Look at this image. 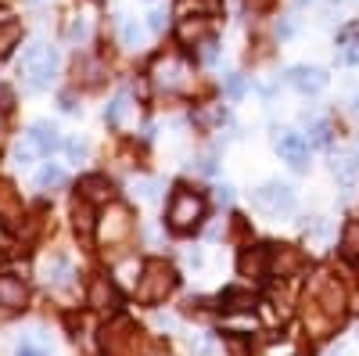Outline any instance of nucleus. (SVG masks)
Listing matches in <instances>:
<instances>
[{
	"label": "nucleus",
	"mask_w": 359,
	"mask_h": 356,
	"mask_svg": "<svg viewBox=\"0 0 359 356\" xmlns=\"http://www.w3.org/2000/svg\"><path fill=\"white\" fill-rule=\"evenodd\" d=\"M223 119H226V108H205V112L194 115V123L198 126H212V123H223Z\"/></svg>",
	"instance_id": "b1692460"
},
{
	"label": "nucleus",
	"mask_w": 359,
	"mask_h": 356,
	"mask_svg": "<svg viewBox=\"0 0 359 356\" xmlns=\"http://www.w3.org/2000/svg\"><path fill=\"white\" fill-rule=\"evenodd\" d=\"M334 173H341L345 180H348V176L355 173V159H341V162H334Z\"/></svg>",
	"instance_id": "f704fd0d"
},
{
	"label": "nucleus",
	"mask_w": 359,
	"mask_h": 356,
	"mask_svg": "<svg viewBox=\"0 0 359 356\" xmlns=\"http://www.w3.org/2000/svg\"><path fill=\"white\" fill-rule=\"evenodd\" d=\"M180 40H184V44H191V40H208L205 18H184V25H180Z\"/></svg>",
	"instance_id": "4be33fe9"
},
{
	"label": "nucleus",
	"mask_w": 359,
	"mask_h": 356,
	"mask_svg": "<svg viewBox=\"0 0 359 356\" xmlns=\"http://www.w3.org/2000/svg\"><path fill=\"white\" fill-rule=\"evenodd\" d=\"M140 40H144V29H140L137 22H126V25H123V44H126V47H140Z\"/></svg>",
	"instance_id": "bb28decb"
},
{
	"label": "nucleus",
	"mask_w": 359,
	"mask_h": 356,
	"mask_svg": "<svg viewBox=\"0 0 359 356\" xmlns=\"http://www.w3.org/2000/svg\"><path fill=\"white\" fill-rule=\"evenodd\" d=\"M79 198H86V202H111L115 198V187H111V180H108V176H97V173H90V176H83V180H79Z\"/></svg>",
	"instance_id": "9d476101"
},
{
	"label": "nucleus",
	"mask_w": 359,
	"mask_h": 356,
	"mask_svg": "<svg viewBox=\"0 0 359 356\" xmlns=\"http://www.w3.org/2000/svg\"><path fill=\"white\" fill-rule=\"evenodd\" d=\"M252 205L266 216H280V213H291L294 209V191L280 180H269L262 184L259 191H252Z\"/></svg>",
	"instance_id": "39448f33"
},
{
	"label": "nucleus",
	"mask_w": 359,
	"mask_h": 356,
	"mask_svg": "<svg viewBox=\"0 0 359 356\" xmlns=\"http://www.w3.org/2000/svg\"><path fill=\"white\" fill-rule=\"evenodd\" d=\"M15 356H47L40 345H33V342H22L18 349H15Z\"/></svg>",
	"instance_id": "473e14b6"
},
{
	"label": "nucleus",
	"mask_w": 359,
	"mask_h": 356,
	"mask_svg": "<svg viewBox=\"0 0 359 356\" xmlns=\"http://www.w3.org/2000/svg\"><path fill=\"white\" fill-rule=\"evenodd\" d=\"M86 37H90V25H86V18H76V22L69 25V40H72V44H83Z\"/></svg>",
	"instance_id": "cd10ccee"
},
{
	"label": "nucleus",
	"mask_w": 359,
	"mask_h": 356,
	"mask_svg": "<svg viewBox=\"0 0 359 356\" xmlns=\"http://www.w3.org/2000/svg\"><path fill=\"white\" fill-rule=\"evenodd\" d=\"M155 324H158V328H172L176 320H172V317H165V313H155Z\"/></svg>",
	"instance_id": "58836bf2"
},
{
	"label": "nucleus",
	"mask_w": 359,
	"mask_h": 356,
	"mask_svg": "<svg viewBox=\"0 0 359 356\" xmlns=\"http://www.w3.org/2000/svg\"><path fill=\"white\" fill-rule=\"evenodd\" d=\"M158 180H133V191L144 198V202H158Z\"/></svg>",
	"instance_id": "5701e85b"
},
{
	"label": "nucleus",
	"mask_w": 359,
	"mask_h": 356,
	"mask_svg": "<svg viewBox=\"0 0 359 356\" xmlns=\"http://www.w3.org/2000/svg\"><path fill=\"white\" fill-rule=\"evenodd\" d=\"M90 306H97V310L118 306V291L108 277H94V284H90Z\"/></svg>",
	"instance_id": "ddd939ff"
},
{
	"label": "nucleus",
	"mask_w": 359,
	"mask_h": 356,
	"mask_svg": "<svg viewBox=\"0 0 359 356\" xmlns=\"http://www.w3.org/2000/svg\"><path fill=\"white\" fill-rule=\"evenodd\" d=\"M15 220H22V198L8 180H0V223L15 227Z\"/></svg>",
	"instance_id": "9b49d317"
},
{
	"label": "nucleus",
	"mask_w": 359,
	"mask_h": 356,
	"mask_svg": "<svg viewBox=\"0 0 359 356\" xmlns=\"http://www.w3.org/2000/svg\"><path fill=\"white\" fill-rule=\"evenodd\" d=\"M306 263H309V259L298 252V249H291V245H269V274L287 277V274L306 270Z\"/></svg>",
	"instance_id": "0eeeda50"
},
{
	"label": "nucleus",
	"mask_w": 359,
	"mask_h": 356,
	"mask_svg": "<svg viewBox=\"0 0 359 356\" xmlns=\"http://www.w3.org/2000/svg\"><path fill=\"white\" fill-rule=\"evenodd\" d=\"M359 37V22H352V25H345L341 33H338V44H348V40H355Z\"/></svg>",
	"instance_id": "e433bc0d"
},
{
	"label": "nucleus",
	"mask_w": 359,
	"mask_h": 356,
	"mask_svg": "<svg viewBox=\"0 0 359 356\" xmlns=\"http://www.w3.org/2000/svg\"><path fill=\"white\" fill-rule=\"evenodd\" d=\"M155 72H158V83H162V86H169V91H176V86H184L187 65L180 62V58H165V62H158V65H155Z\"/></svg>",
	"instance_id": "4468645a"
},
{
	"label": "nucleus",
	"mask_w": 359,
	"mask_h": 356,
	"mask_svg": "<svg viewBox=\"0 0 359 356\" xmlns=\"http://www.w3.org/2000/svg\"><path fill=\"white\" fill-rule=\"evenodd\" d=\"M176 270L169 263L162 259H151V263H144V277H137V295L144 303H162L165 295L176 288Z\"/></svg>",
	"instance_id": "20e7f679"
},
{
	"label": "nucleus",
	"mask_w": 359,
	"mask_h": 356,
	"mask_svg": "<svg viewBox=\"0 0 359 356\" xmlns=\"http://www.w3.org/2000/svg\"><path fill=\"white\" fill-rule=\"evenodd\" d=\"M69 277H72V263H69L65 256H54V259L43 266V281L54 284V288H65Z\"/></svg>",
	"instance_id": "dca6fc26"
},
{
	"label": "nucleus",
	"mask_w": 359,
	"mask_h": 356,
	"mask_svg": "<svg viewBox=\"0 0 359 356\" xmlns=\"http://www.w3.org/2000/svg\"><path fill=\"white\" fill-rule=\"evenodd\" d=\"M345 317V291L331 274H316L306 288V328L313 335H331Z\"/></svg>",
	"instance_id": "f257e3e1"
},
{
	"label": "nucleus",
	"mask_w": 359,
	"mask_h": 356,
	"mask_svg": "<svg viewBox=\"0 0 359 356\" xmlns=\"http://www.w3.org/2000/svg\"><path fill=\"white\" fill-rule=\"evenodd\" d=\"M94 4H97V0H94Z\"/></svg>",
	"instance_id": "79ce46f5"
},
{
	"label": "nucleus",
	"mask_w": 359,
	"mask_h": 356,
	"mask_svg": "<svg viewBox=\"0 0 359 356\" xmlns=\"http://www.w3.org/2000/svg\"><path fill=\"white\" fill-rule=\"evenodd\" d=\"M309 140L313 144H327V140H331V126H327L323 119H313V123H309Z\"/></svg>",
	"instance_id": "a878e982"
},
{
	"label": "nucleus",
	"mask_w": 359,
	"mask_h": 356,
	"mask_svg": "<svg viewBox=\"0 0 359 356\" xmlns=\"http://www.w3.org/2000/svg\"><path fill=\"white\" fill-rule=\"evenodd\" d=\"M18 37H22V25L8 11H0V58L11 54V47L18 44Z\"/></svg>",
	"instance_id": "a211bd4d"
},
{
	"label": "nucleus",
	"mask_w": 359,
	"mask_h": 356,
	"mask_svg": "<svg viewBox=\"0 0 359 356\" xmlns=\"http://www.w3.org/2000/svg\"><path fill=\"white\" fill-rule=\"evenodd\" d=\"M294 91H302V94H320L323 86H327V72L323 69H313V65H294V69H287V76H284Z\"/></svg>",
	"instance_id": "1a4fd4ad"
},
{
	"label": "nucleus",
	"mask_w": 359,
	"mask_h": 356,
	"mask_svg": "<svg viewBox=\"0 0 359 356\" xmlns=\"http://www.w3.org/2000/svg\"><path fill=\"white\" fill-rule=\"evenodd\" d=\"M86 152H90L86 140H69V155H72V159H83Z\"/></svg>",
	"instance_id": "72a5a7b5"
},
{
	"label": "nucleus",
	"mask_w": 359,
	"mask_h": 356,
	"mask_svg": "<svg viewBox=\"0 0 359 356\" xmlns=\"http://www.w3.org/2000/svg\"><path fill=\"white\" fill-rule=\"evenodd\" d=\"M65 180H69V176H65V169L47 162V166L36 173V191H54V187H65Z\"/></svg>",
	"instance_id": "6ab92c4d"
},
{
	"label": "nucleus",
	"mask_w": 359,
	"mask_h": 356,
	"mask_svg": "<svg viewBox=\"0 0 359 356\" xmlns=\"http://www.w3.org/2000/svg\"><path fill=\"white\" fill-rule=\"evenodd\" d=\"M341 62L345 65H359V44H352V40L341 44Z\"/></svg>",
	"instance_id": "2f4dec72"
},
{
	"label": "nucleus",
	"mask_w": 359,
	"mask_h": 356,
	"mask_svg": "<svg viewBox=\"0 0 359 356\" xmlns=\"http://www.w3.org/2000/svg\"><path fill=\"white\" fill-rule=\"evenodd\" d=\"M11 105H15V94L8 91L4 83H0V112H11Z\"/></svg>",
	"instance_id": "c9c22d12"
},
{
	"label": "nucleus",
	"mask_w": 359,
	"mask_h": 356,
	"mask_svg": "<svg viewBox=\"0 0 359 356\" xmlns=\"http://www.w3.org/2000/svg\"><path fill=\"white\" fill-rule=\"evenodd\" d=\"M291 4H294V8H306V4H313V0H291Z\"/></svg>",
	"instance_id": "a19ab883"
},
{
	"label": "nucleus",
	"mask_w": 359,
	"mask_h": 356,
	"mask_svg": "<svg viewBox=\"0 0 359 356\" xmlns=\"http://www.w3.org/2000/svg\"><path fill=\"white\" fill-rule=\"evenodd\" d=\"M33 152H36L33 144H29V147L18 144V147H15V166H22V169H25V166H33Z\"/></svg>",
	"instance_id": "7c9ffc66"
},
{
	"label": "nucleus",
	"mask_w": 359,
	"mask_h": 356,
	"mask_svg": "<svg viewBox=\"0 0 359 356\" xmlns=\"http://www.w3.org/2000/svg\"><path fill=\"white\" fill-rule=\"evenodd\" d=\"M25 284L18 281V277H0V306L4 310H18V306H25Z\"/></svg>",
	"instance_id": "2eb2a0df"
},
{
	"label": "nucleus",
	"mask_w": 359,
	"mask_h": 356,
	"mask_svg": "<svg viewBox=\"0 0 359 356\" xmlns=\"http://www.w3.org/2000/svg\"><path fill=\"white\" fill-rule=\"evenodd\" d=\"M237 270H241L245 277L262 281V277L269 274V245H252V249H241V256H237Z\"/></svg>",
	"instance_id": "6e6552de"
},
{
	"label": "nucleus",
	"mask_w": 359,
	"mask_h": 356,
	"mask_svg": "<svg viewBox=\"0 0 359 356\" xmlns=\"http://www.w3.org/2000/svg\"><path fill=\"white\" fill-rule=\"evenodd\" d=\"M216 202H219V205H230V202H233V187H226V184L216 187Z\"/></svg>",
	"instance_id": "4c0bfd02"
},
{
	"label": "nucleus",
	"mask_w": 359,
	"mask_h": 356,
	"mask_svg": "<svg viewBox=\"0 0 359 356\" xmlns=\"http://www.w3.org/2000/svg\"><path fill=\"white\" fill-rule=\"evenodd\" d=\"M126 105H130V98H126V94H118V98L111 101V108H108V123H111V126H118V123H123Z\"/></svg>",
	"instance_id": "393cba45"
},
{
	"label": "nucleus",
	"mask_w": 359,
	"mask_h": 356,
	"mask_svg": "<svg viewBox=\"0 0 359 356\" xmlns=\"http://www.w3.org/2000/svg\"><path fill=\"white\" fill-rule=\"evenodd\" d=\"M241 94H245V79L237 76V72H233V76H226V98H233V101H237Z\"/></svg>",
	"instance_id": "c756f323"
},
{
	"label": "nucleus",
	"mask_w": 359,
	"mask_h": 356,
	"mask_svg": "<svg viewBox=\"0 0 359 356\" xmlns=\"http://www.w3.org/2000/svg\"><path fill=\"white\" fill-rule=\"evenodd\" d=\"M29 144H33L40 155H50V152L62 147V137H57V130L50 123H33V130H29Z\"/></svg>",
	"instance_id": "f8f14e48"
},
{
	"label": "nucleus",
	"mask_w": 359,
	"mask_h": 356,
	"mask_svg": "<svg viewBox=\"0 0 359 356\" xmlns=\"http://www.w3.org/2000/svg\"><path fill=\"white\" fill-rule=\"evenodd\" d=\"M255 306V299L248 291H241V288H226L223 295H219V310L223 313H245V310H252Z\"/></svg>",
	"instance_id": "f3484780"
},
{
	"label": "nucleus",
	"mask_w": 359,
	"mask_h": 356,
	"mask_svg": "<svg viewBox=\"0 0 359 356\" xmlns=\"http://www.w3.org/2000/svg\"><path fill=\"white\" fill-rule=\"evenodd\" d=\"M341 256H345L352 266H359V220H352V223L341 230Z\"/></svg>",
	"instance_id": "aec40b11"
},
{
	"label": "nucleus",
	"mask_w": 359,
	"mask_h": 356,
	"mask_svg": "<svg viewBox=\"0 0 359 356\" xmlns=\"http://www.w3.org/2000/svg\"><path fill=\"white\" fill-rule=\"evenodd\" d=\"M277 152H280V159L291 169H306V162H309V137L284 130V133H277Z\"/></svg>",
	"instance_id": "423d86ee"
},
{
	"label": "nucleus",
	"mask_w": 359,
	"mask_h": 356,
	"mask_svg": "<svg viewBox=\"0 0 359 356\" xmlns=\"http://www.w3.org/2000/svg\"><path fill=\"white\" fill-rule=\"evenodd\" d=\"M147 29H151V33H162L165 29V8H151V15H147Z\"/></svg>",
	"instance_id": "c85d7f7f"
},
{
	"label": "nucleus",
	"mask_w": 359,
	"mask_h": 356,
	"mask_svg": "<svg viewBox=\"0 0 359 356\" xmlns=\"http://www.w3.org/2000/svg\"><path fill=\"white\" fill-rule=\"evenodd\" d=\"M201 216H205V198L187 191V187H176L172 198H169V213H165L169 227L176 234H191L201 223Z\"/></svg>",
	"instance_id": "7ed1b4c3"
},
{
	"label": "nucleus",
	"mask_w": 359,
	"mask_h": 356,
	"mask_svg": "<svg viewBox=\"0 0 359 356\" xmlns=\"http://www.w3.org/2000/svg\"><path fill=\"white\" fill-rule=\"evenodd\" d=\"M18 72L25 76L29 91H47L50 79H54V72H57V51L47 47V44H40V40H36V44H29V47L22 51Z\"/></svg>",
	"instance_id": "f03ea898"
},
{
	"label": "nucleus",
	"mask_w": 359,
	"mask_h": 356,
	"mask_svg": "<svg viewBox=\"0 0 359 356\" xmlns=\"http://www.w3.org/2000/svg\"><path fill=\"white\" fill-rule=\"evenodd\" d=\"M352 112H355V119H359V94L352 98Z\"/></svg>",
	"instance_id": "ea45409f"
},
{
	"label": "nucleus",
	"mask_w": 359,
	"mask_h": 356,
	"mask_svg": "<svg viewBox=\"0 0 359 356\" xmlns=\"http://www.w3.org/2000/svg\"><path fill=\"white\" fill-rule=\"evenodd\" d=\"M90 205H94V202L79 198L76 209H72V220H76V234H79V237H86L90 230H94V220H90Z\"/></svg>",
	"instance_id": "412c9836"
}]
</instances>
